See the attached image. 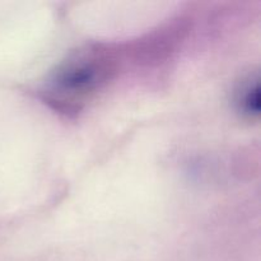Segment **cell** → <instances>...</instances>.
<instances>
[{
  "label": "cell",
  "instance_id": "cell-1",
  "mask_svg": "<svg viewBox=\"0 0 261 261\" xmlns=\"http://www.w3.org/2000/svg\"><path fill=\"white\" fill-rule=\"evenodd\" d=\"M99 66L91 60L71 63L59 73L56 78V91L63 94L75 97L76 94L92 91L99 78Z\"/></svg>",
  "mask_w": 261,
  "mask_h": 261
},
{
  "label": "cell",
  "instance_id": "cell-2",
  "mask_svg": "<svg viewBox=\"0 0 261 261\" xmlns=\"http://www.w3.org/2000/svg\"><path fill=\"white\" fill-rule=\"evenodd\" d=\"M241 109L245 114L254 115L259 112V86L255 83L254 86L250 84L244 89L241 97Z\"/></svg>",
  "mask_w": 261,
  "mask_h": 261
}]
</instances>
